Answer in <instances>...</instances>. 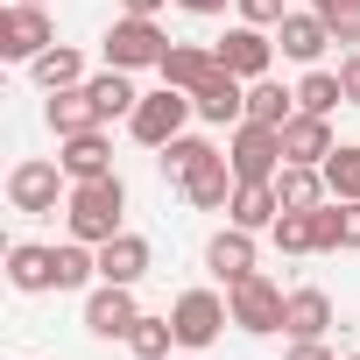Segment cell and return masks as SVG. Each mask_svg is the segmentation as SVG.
Segmentation results:
<instances>
[{"mask_svg": "<svg viewBox=\"0 0 360 360\" xmlns=\"http://www.w3.org/2000/svg\"><path fill=\"white\" fill-rule=\"evenodd\" d=\"M57 198H71V191H64V162L29 155V162H15V169H8V205H15V212L43 219V212H57Z\"/></svg>", "mask_w": 360, "mask_h": 360, "instance_id": "52a82bcc", "label": "cell"}, {"mask_svg": "<svg viewBox=\"0 0 360 360\" xmlns=\"http://www.w3.org/2000/svg\"><path fill=\"white\" fill-rule=\"evenodd\" d=\"M205 269L233 290L240 276H255V233L248 226H226V233H212V248H205Z\"/></svg>", "mask_w": 360, "mask_h": 360, "instance_id": "ac0fdd59", "label": "cell"}, {"mask_svg": "<svg viewBox=\"0 0 360 360\" xmlns=\"http://www.w3.org/2000/svg\"><path fill=\"white\" fill-rule=\"evenodd\" d=\"M120 212H127V184H120V176L71 184V198H64V226H71V240H85V248L113 240V233H120Z\"/></svg>", "mask_w": 360, "mask_h": 360, "instance_id": "6da1fadb", "label": "cell"}, {"mask_svg": "<svg viewBox=\"0 0 360 360\" xmlns=\"http://www.w3.org/2000/svg\"><path fill=\"white\" fill-rule=\"evenodd\" d=\"M276 43H283V57H290V64H318L339 36L325 29V15H318V8H304V15H283V22H276Z\"/></svg>", "mask_w": 360, "mask_h": 360, "instance_id": "7c38bea8", "label": "cell"}, {"mask_svg": "<svg viewBox=\"0 0 360 360\" xmlns=\"http://www.w3.org/2000/svg\"><path fill=\"white\" fill-rule=\"evenodd\" d=\"M169 325H176V346L205 353V346L219 339V325H233V311H226V297H212V290H184V297L169 304Z\"/></svg>", "mask_w": 360, "mask_h": 360, "instance_id": "ba28073f", "label": "cell"}, {"mask_svg": "<svg viewBox=\"0 0 360 360\" xmlns=\"http://www.w3.org/2000/svg\"><path fill=\"white\" fill-rule=\"evenodd\" d=\"M176 8H184V15H226L233 0H176Z\"/></svg>", "mask_w": 360, "mask_h": 360, "instance_id": "8d00e7d4", "label": "cell"}, {"mask_svg": "<svg viewBox=\"0 0 360 360\" xmlns=\"http://www.w3.org/2000/svg\"><path fill=\"white\" fill-rule=\"evenodd\" d=\"M191 113H198V106H191V92L162 85V92H141V106L127 113V127H134V141H141V148H162V141L184 134V120H191Z\"/></svg>", "mask_w": 360, "mask_h": 360, "instance_id": "277c9868", "label": "cell"}, {"mask_svg": "<svg viewBox=\"0 0 360 360\" xmlns=\"http://www.w3.org/2000/svg\"><path fill=\"white\" fill-rule=\"evenodd\" d=\"M226 219H233V226H248V233H269V226L283 219L276 184H240V191H233V205H226Z\"/></svg>", "mask_w": 360, "mask_h": 360, "instance_id": "603a6c76", "label": "cell"}, {"mask_svg": "<svg viewBox=\"0 0 360 360\" xmlns=\"http://www.w3.org/2000/svg\"><path fill=\"white\" fill-rule=\"evenodd\" d=\"M311 8L325 15V29L339 43H360V0H311Z\"/></svg>", "mask_w": 360, "mask_h": 360, "instance_id": "1f68e13d", "label": "cell"}, {"mask_svg": "<svg viewBox=\"0 0 360 360\" xmlns=\"http://www.w3.org/2000/svg\"><path fill=\"white\" fill-rule=\"evenodd\" d=\"M120 8H127V15H155V8H162V0H120Z\"/></svg>", "mask_w": 360, "mask_h": 360, "instance_id": "74e56055", "label": "cell"}, {"mask_svg": "<svg viewBox=\"0 0 360 360\" xmlns=\"http://www.w3.org/2000/svg\"><path fill=\"white\" fill-rule=\"evenodd\" d=\"M283 332H290V339H325V332H332V297H325V290H290Z\"/></svg>", "mask_w": 360, "mask_h": 360, "instance_id": "44dd1931", "label": "cell"}, {"mask_svg": "<svg viewBox=\"0 0 360 360\" xmlns=\"http://www.w3.org/2000/svg\"><path fill=\"white\" fill-rule=\"evenodd\" d=\"M169 346H176V325L141 311V318H134V332H127V353H134V360H169Z\"/></svg>", "mask_w": 360, "mask_h": 360, "instance_id": "f546056e", "label": "cell"}, {"mask_svg": "<svg viewBox=\"0 0 360 360\" xmlns=\"http://www.w3.org/2000/svg\"><path fill=\"white\" fill-rule=\"evenodd\" d=\"M318 169H325V191L332 198H360V141H339Z\"/></svg>", "mask_w": 360, "mask_h": 360, "instance_id": "f1b7e54d", "label": "cell"}, {"mask_svg": "<svg viewBox=\"0 0 360 360\" xmlns=\"http://www.w3.org/2000/svg\"><path fill=\"white\" fill-rule=\"evenodd\" d=\"M155 71H162V85H176V92H198V85L219 71V50H205V43H169Z\"/></svg>", "mask_w": 360, "mask_h": 360, "instance_id": "9a60e30c", "label": "cell"}, {"mask_svg": "<svg viewBox=\"0 0 360 360\" xmlns=\"http://www.w3.org/2000/svg\"><path fill=\"white\" fill-rule=\"evenodd\" d=\"M148 276V240L141 233H113V240H99V283H141Z\"/></svg>", "mask_w": 360, "mask_h": 360, "instance_id": "d6986e66", "label": "cell"}, {"mask_svg": "<svg viewBox=\"0 0 360 360\" xmlns=\"http://www.w3.org/2000/svg\"><path fill=\"white\" fill-rule=\"evenodd\" d=\"M43 120H50V134H57V141H71V134H85V127H106L85 85H64V92H50V106H43Z\"/></svg>", "mask_w": 360, "mask_h": 360, "instance_id": "2e32d148", "label": "cell"}, {"mask_svg": "<svg viewBox=\"0 0 360 360\" xmlns=\"http://www.w3.org/2000/svg\"><path fill=\"white\" fill-rule=\"evenodd\" d=\"M85 92H92V106H99V120H120V113H134L141 106V92H134V71H99V78H85Z\"/></svg>", "mask_w": 360, "mask_h": 360, "instance_id": "cb8c5ba5", "label": "cell"}, {"mask_svg": "<svg viewBox=\"0 0 360 360\" xmlns=\"http://www.w3.org/2000/svg\"><path fill=\"white\" fill-rule=\"evenodd\" d=\"M226 162H233V176H240V184H276V169L290 162V148H283V127L240 120V127H233V148H226Z\"/></svg>", "mask_w": 360, "mask_h": 360, "instance_id": "7a4b0ae2", "label": "cell"}, {"mask_svg": "<svg viewBox=\"0 0 360 360\" xmlns=\"http://www.w3.org/2000/svg\"><path fill=\"white\" fill-rule=\"evenodd\" d=\"M29 71H36V85H43V92H64V85H85V57H78L71 43H50V50H43V57H36Z\"/></svg>", "mask_w": 360, "mask_h": 360, "instance_id": "d4e9b609", "label": "cell"}, {"mask_svg": "<svg viewBox=\"0 0 360 360\" xmlns=\"http://www.w3.org/2000/svg\"><path fill=\"white\" fill-rule=\"evenodd\" d=\"M50 43H57V29H50V8H36V0H8V8H0V57L36 64Z\"/></svg>", "mask_w": 360, "mask_h": 360, "instance_id": "5b68a950", "label": "cell"}, {"mask_svg": "<svg viewBox=\"0 0 360 360\" xmlns=\"http://www.w3.org/2000/svg\"><path fill=\"white\" fill-rule=\"evenodd\" d=\"M283 304H290V297H283V290H276L262 269H255V276H240V283L226 290V311H233V325H240V332H255V339L283 332Z\"/></svg>", "mask_w": 360, "mask_h": 360, "instance_id": "8992f818", "label": "cell"}, {"mask_svg": "<svg viewBox=\"0 0 360 360\" xmlns=\"http://www.w3.org/2000/svg\"><path fill=\"white\" fill-rule=\"evenodd\" d=\"M212 50H219V64H226L233 78H248V85H255V78H269V64H276V36H269V29H255V22L226 29Z\"/></svg>", "mask_w": 360, "mask_h": 360, "instance_id": "9c48e42d", "label": "cell"}, {"mask_svg": "<svg viewBox=\"0 0 360 360\" xmlns=\"http://www.w3.org/2000/svg\"><path fill=\"white\" fill-rule=\"evenodd\" d=\"M176 191H184V205H198V212H226V205H233V191H240V176H233V162H226V155H212V162H198Z\"/></svg>", "mask_w": 360, "mask_h": 360, "instance_id": "4fadbf2b", "label": "cell"}, {"mask_svg": "<svg viewBox=\"0 0 360 360\" xmlns=\"http://www.w3.org/2000/svg\"><path fill=\"white\" fill-rule=\"evenodd\" d=\"M92 276H99V248L64 240V248H57V290H85Z\"/></svg>", "mask_w": 360, "mask_h": 360, "instance_id": "4dcf8cb0", "label": "cell"}, {"mask_svg": "<svg viewBox=\"0 0 360 360\" xmlns=\"http://www.w3.org/2000/svg\"><path fill=\"white\" fill-rule=\"evenodd\" d=\"M162 50H169V36L155 29V15H120L106 29V64L113 71H155Z\"/></svg>", "mask_w": 360, "mask_h": 360, "instance_id": "3957f363", "label": "cell"}, {"mask_svg": "<svg viewBox=\"0 0 360 360\" xmlns=\"http://www.w3.org/2000/svg\"><path fill=\"white\" fill-rule=\"evenodd\" d=\"M57 162H64V176H71V184H92V176H113V141H106V127H85V134H71Z\"/></svg>", "mask_w": 360, "mask_h": 360, "instance_id": "5bb4252c", "label": "cell"}, {"mask_svg": "<svg viewBox=\"0 0 360 360\" xmlns=\"http://www.w3.org/2000/svg\"><path fill=\"white\" fill-rule=\"evenodd\" d=\"M36 8H50V0H36Z\"/></svg>", "mask_w": 360, "mask_h": 360, "instance_id": "f35d334b", "label": "cell"}, {"mask_svg": "<svg viewBox=\"0 0 360 360\" xmlns=\"http://www.w3.org/2000/svg\"><path fill=\"white\" fill-rule=\"evenodd\" d=\"M283 148L290 162H325L339 141H332V113H290L283 120Z\"/></svg>", "mask_w": 360, "mask_h": 360, "instance_id": "e0dca14e", "label": "cell"}, {"mask_svg": "<svg viewBox=\"0 0 360 360\" xmlns=\"http://www.w3.org/2000/svg\"><path fill=\"white\" fill-rule=\"evenodd\" d=\"M283 360H339V353H332L325 339H290V353H283Z\"/></svg>", "mask_w": 360, "mask_h": 360, "instance_id": "d590c367", "label": "cell"}, {"mask_svg": "<svg viewBox=\"0 0 360 360\" xmlns=\"http://www.w3.org/2000/svg\"><path fill=\"white\" fill-rule=\"evenodd\" d=\"M339 248H360V198H339Z\"/></svg>", "mask_w": 360, "mask_h": 360, "instance_id": "836d02e7", "label": "cell"}, {"mask_svg": "<svg viewBox=\"0 0 360 360\" xmlns=\"http://www.w3.org/2000/svg\"><path fill=\"white\" fill-rule=\"evenodd\" d=\"M339 85H346V106H360V50L339 57Z\"/></svg>", "mask_w": 360, "mask_h": 360, "instance_id": "e575fe53", "label": "cell"}, {"mask_svg": "<svg viewBox=\"0 0 360 360\" xmlns=\"http://www.w3.org/2000/svg\"><path fill=\"white\" fill-rule=\"evenodd\" d=\"M191 106H198L205 127H240V120H248V78H233V71L219 64V71L191 92Z\"/></svg>", "mask_w": 360, "mask_h": 360, "instance_id": "30bf717a", "label": "cell"}, {"mask_svg": "<svg viewBox=\"0 0 360 360\" xmlns=\"http://www.w3.org/2000/svg\"><path fill=\"white\" fill-rule=\"evenodd\" d=\"M8 283L15 290H57V248H36V240H15L8 248Z\"/></svg>", "mask_w": 360, "mask_h": 360, "instance_id": "ffe728a7", "label": "cell"}, {"mask_svg": "<svg viewBox=\"0 0 360 360\" xmlns=\"http://www.w3.org/2000/svg\"><path fill=\"white\" fill-rule=\"evenodd\" d=\"M212 155H219V148H212L205 134H176V141H162V155H155V162H162L169 184H184V176H191L198 162H212Z\"/></svg>", "mask_w": 360, "mask_h": 360, "instance_id": "484cf974", "label": "cell"}, {"mask_svg": "<svg viewBox=\"0 0 360 360\" xmlns=\"http://www.w3.org/2000/svg\"><path fill=\"white\" fill-rule=\"evenodd\" d=\"M276 198H283V212L325 205V169H318V162H283V169H276Z\"/></svg>", "mask_w": 360, "mask_h": 360, "instance_id": "7402d4cb", "label": "cell"}, {"mask_svg": "<svg viewBox=\"0 0 360 360\" xmlns=\"http://www.w3.org/2000/svg\"><path fill=\"white\" fill-rule=\"evenodd\" d=\"M233 8H240V22H255V29H276L290 8H283V0H233Z\"/></svg>", "mask_w": 360, "mask_h": 360, "instance_id": "d6a6232c", "label": "cell"}, {"mask_svg": "<svg viewBox=\"0 0 360 360\" xmlns=\"http://www.w3.org/2000/svg\"><path fill=\"white\" fill-rule=\"evenodd\" d=\"M346 360H360V353H346Z\"/></svg>", "mask_w": 360, "mask_h": 360, "instance_id": "ab89813d", "label": "cell"}, {"mask_svg": "<svg viewBox=\"0 0 360 360\" xmlns=\"http://www.w3.org/2000/svg\"><path fill=\"white\" fill-rule=\"evenodd\" d=\"M297 113V92H283L276 78H255L248 85V120H262V127H283Z\"/></svg>", "mask_w": 360, "mask_h": 360, "instance_id": "83f0119b", "label": "cell"}, {"mask_svg": "<svg viewBox=\"0 0 360 360\" xmlns=\"http://www.w3.org/2000/svg\"><path fill=\"white\" fill-rule=\"evenodd\" d=\"M346 106V85H339V71H304V85H297V113H339Z\"/></svg>", "mask_w": 360, "mask_h": 360, "instance_id": "4316f807", "label": "cell"}, {"mask_svg": "<svg viewBox=\"0 0 360 360\" xmlns=\"http://www.w3.org/2000/svg\"><path fill=\"white\" fill-rule=\"evenodd\" d=\"M134 283H99L92 297H85V325L99 332V339H127L134 332Z\"/></svg>", "mask_w": 360, "mask_h": 360, "instance_id": "8fae6325", "label": "cell"}]
</instances>
